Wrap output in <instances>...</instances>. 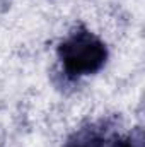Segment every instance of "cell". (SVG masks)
Instances as JSON below:
<instances>
[{"label": "cell", "mask_w": 145, "mask_h": 147, "mask_svg": "<svg viewBox=\"0 0 145 147\" xmlns=\"http://www.w3.org/2000/svg\"><path fill=\"white\" fill-rule=\"evenodd\" d=\"M58 57L68 77H80L97 72L106 63L108 48L91 31L80 28L60 43Z\"/></svg>", "instance_id": "1"}, {"label": "cell", "mask_w": 145, "mask_h": 147, "mask_svg": "<svg viewBox=\"0 0 145 147\" xmlns=\"http://www.w3.org/2000/svg\"><path fill=\"white\" fill-rule=\"evenodd\" d=\"M101 147H142V139H138L137 142L133 139H121V137H106Z\"/></svg>", "instance_id": "2"}]
</instances>
